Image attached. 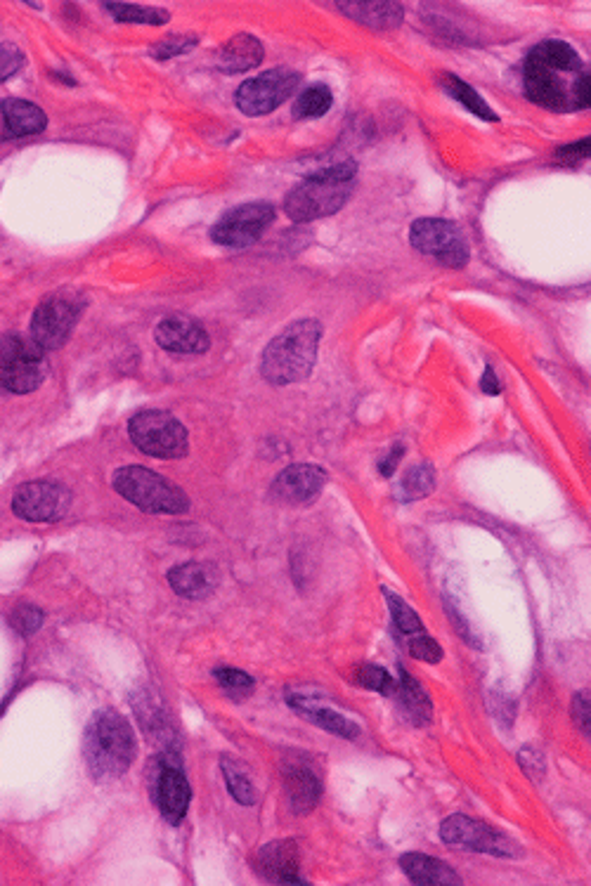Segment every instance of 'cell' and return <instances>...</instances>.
<instances>
[{"instance_id": "19", "label": "cell", "mask_w": 591, "mask_h": 886, "mask_svg": "<svg viewBox=\"0 0 591 886\" xmlns=\"http://www.w3.org/2000/svg\"><path fill=\"white\" fill-rule=\"evenodd\" d=\"M263 62V45L256 36L239 34L218 50L216 64L225 74H242Z\"/></svg>"}, {"instance_id": "4", "label": "cell", "mask_w": 591, "mask_h": 886, "mask_svg": "<svg viewBox=\"0 0 591 886\" xmlns=\"http://www.w3.org/2000/svg\"><path fill=\"white\" fill-rule=\"evenodd\" d=\"M322 327L315 319H301L289 324L282 334L272 338L261 360L263 379L272 386H289L305 381L315 367Z\"/></svg>"}, {"instance_id": "16", "label": "cell", "mask_w": 591, "mask_h": 886, "mask_svg": "<svg viewBox=\"0 0 591 886\" xmlns=\"http://www.w3.org/2000/svg\"><path fill=\"white\" fill-rule=\"evenodd\" d=\"M327 485V473L313 464H294L284 468L272 482V497L284 504H310Z\"/></svg>"}, {"instance_id": "3", "label": "cell", "mask_w": 591, "mask_h": 886, "mask_svg": "<svg viewBox=\"0 0 591 886\" xmlns=\"http://www.w3.org/2000/svg\"><path fill=\"white\" fill-rule=\"evenodd\" d=\"M355 175L357 164L350 159L308 175L301 185H296L287 194L284 213L296 223H310V220L334 216L336 211L346 206L348 197L353 194Z\"/></svg>"}, {"instance_id": "7", "label": "cell", "mask_w": 591, "mask_h": 886, "mask_svg": "<svg viewBox=\"0 0 591 886\" xmlns=\"http://www.w3.org/2000/svg\"><path fill=\"white\" fill-rule=\"evenodd\" d=\"M128 435L142 454L154 459H180L190 452L185 426L164 409H145L128 423Z\"/></svg>"}, {"instance_id": "10", "label": "cell", "mask_w": 591, "mask_h": 886, "mask_svg": "<svg viewBox=\"0 0 591 886\" xmlns=\"http://www.w3.org/2000/svg\"><path fill=\"white\" fill-rule=\"evenodd\" d=\"M440 837H443L445 844L457 846V849L487 853V856L497 858H518L523 853L521 846L511 837H506L504 832L466 816L447 818L440 827Z\"/></svg>"}, {"instance_id": "39", "label": "cell", "mask_w": 591, "mask_h": 886, "mask_svg": "<svg viewBox=\"0 0 591 886\" xmlns=\"http://www.w3.org/2000/svg\"><path fill=\"white\" fill-rule=\"evenodd\" d=\"M575 719L580 728L589 735V693H580L575 697Z\"/></svg>"}, {"instance_id": "27", "label": "cell", "mask_w": 591, "mask_h": 886, "mask_svg": "<svg viewBox=\"0 0 591 886\" xmlns=\"http://www.w3.org/2000/svg\"><path fill=\"white\" fill-rule=\"evenodd\" d=\"M443 88L447 90V93H450L454 100L457 102H461L464 104L466 109H469V112H473L476 116H480V119H485V121H497V114L492 112L490 109V104H487L483 97H480L476 90H473L469 83H464L461 81L459 76H452V74H445L443 76Z\"/></svg>"}, {"instance_id": "23", "label": "cell", "mask_w": 591, "mask_h": 886, "mask_svg": "<svg viewBox=\"0 0 591 886\" xmlns=\"http://www.w3.org/2000/svg\"><path fill=\"white\" fill-rule=\"evenodd\" d=\"M289 705L294 707L296 714H301L303 719L313 721L315 726L324 728V731H327V733L339 735V738L353 740V738H357V733H360L357 723L348 721L346 716L339 714V712H334V709L315 705V702L305 700V697H289Z\"/></svg>"}, {"instance_id": "2", "label": "cell", "mask_w": 591, "mask_h": 886, "mask_svg": "<svg viewBox=\"0 0 591 886\" xmlns=\"http://www.w3.org/2000/svg\"><path fill=\"white\" fill-rule=\"evenodd\" d=\"M135 752L138 745L126 716L114 709H100L90 719L83 735V757L97 783H112L121 778L133 766Z\"/></svg>"}, {"instance_id": "22", "label": "cell", "mask_w": 591, "mask_h": 886, "mask_svg": "<svg viewBox=\"0 0 591 886\" xmlns=\"http://www.w3.org/2000/svg\"><path fill=\"white\" fill-rule=\"evenodd\" d=\"M284 778H287L291 811L294 813L313 811L317 801L322 797L320 778H317V775L305 764H289L284 768Z\"/></svg>"}, {"instance_id": "11", "label": "cell", "mask_w": 591, "mask_h": 886, "mask_svg": "<svg viewBox=\"0 0 591 886\" xmlns=\"http://www.w3.org/2000/svg\"><path fill=\"white\" fill-rule=\"evenodd\" d=\"M301 76L287 67H277L246 81L237 90V107L246 116H265L275 112L296 93Z\"/></svg>"}, {"instance_id": "17", "label": "cell", "mask_w": 591, "mask_h": 886, "mask_svg": "<svg viewBox=\"0 0 591 886\" xmlns=\"http://www.w3.org/2000/svg\"><path fill=\"white\" fill-rule=\"evenodd\" d=\"M256 870L265 882L303 884L298 872V846L294 842H272L256 856Z\"/></svg>"}, {"instance_id": "35", "label": "cell", "mask_w": 591, "mask_h": 886, "mask_svg": "<svg viewBox=\"0 0 591 886\" xmlns=\"http://www.w3.org/2000/svg\"><path fill=\"white\" fill-rule=\"evenodd\" d=\"M10 622L19 634L31 636L43 624V612L34 608V605H19V608L10 615Z\"/></svg>"}, {"instance_id": "36", "label": "cell", "mask_w": 591, "mask_h": 886, "mask_svg": "<svg viewBox=\"0 0 591 886\" xmlns=\"http://www.w3.org/2000/svg\"><path fill=\"white\" fill-rule=\"evenodd\" d=\"M409 653H412L414 660H421V662H428V664H438L440 660H443V648H440L433 638H428L424 634L414 636V641L409 643Z\"/></svg>"}, {"instance_id": "12", "label": "cell", "mask_w": 591, "mask_h": 886, "mask_svg": "<svg viewBox=\"0 0 591 886\" xmlns=\"http://www.w3.org/2000/svg\"><path fill=\"white\" fill-rule=\"evenodd\" d=\"M69 506L71 492L55 480L24 482L12 497V511L27 523H57L67 516Z\"/></svg>"}, {"instance_id": "21", "label": "cell", "mask_w": 591, "mask_h": 886, "mask_svg": "<svg viewBox=\"0 0 591 886\" xmlns=\"http://www.w3.org/2000/svg\"><path fill=\"white\" fill-rule=\"evenodd\" d=\"M0 112H3L5 126L12 138H29V135L43 133L48 126V116L38 104L29 100H17V97H8L0 104Z\"/></svg>"}, {"instance_id": "29", "label": "cell", "mask_w": 591, "mask_h": 886, "mask_svg": "<svg viewBox=\"0 0 591 886\" xmlns=\"http://www.w3.org/2000/svg\"><path fill=\"white\" fill-rule=\"evenodd\" d=\"M105 8L109 10V15L119 22H128V24H168L171 22V15L161 8H145V5H128V3H107Z\"/></svg>"}, {"instance_id": "38", "label": "cell", "mask_w": 591, "mask_h": 886, "mask_svg": "<svg viewBox=\"0 0 591 886\" xmlns=\"http://www.w3.org/2000/svg\"><path fill=\"white\" fill-rule=\"evenodd\" d=\"M521 766H523V771H525V775H528L530 780H535V783H542V778H544V759H542V754L539 752H535V749L532 747H525L523 752H521Z\"/></svg>"}, {"instance_id": "32", "label": "cell", "mask_w": 591, "mask_h": 886, "mask_svg": "<svg viewBox=\"0 0 591 886\" xmlns=\"http://www.w3.org/2000/svg\"><path fill=\"white\" fill-rule=\"evenodd\" d=\"M357 683L381 695H395V690H398V681L386 669L374 667V664H365V667L357 669Z\"/></svg>"}, {"instance_id": "1", "label": "cell", "mask_w": 591, "mask_h": 886, "mask_svg": "<svg viewBox=\"0 0 591 886\" xmlns=\"http://www.w3.org/2000/svg\"><path fill=\"white\" fill-rule=\"evenodd\" d=\"M523 86L530 102L554 112L589 107V71L563 41H544L532 48L523 67Z\"/></svg>"}, {"instance_id": "15", "label": "cell", "mask_w": 591, "mask_h": 886, "mask_svg": "<svg viewBox=\"0 0 591 886\" xmlns=\"http://www.w3.org/2000/svg\"><path fill=\"white\" fill-rule=\"evenodd\" d=\"M154 338L168 353L204 355L211 348V338L197 319L185 315H171L161 319L154 329Z\"/></svg>"}, {"instance_id": "26", "label": "cell", "mask_w": 591, "mask_h": 886, "mask_svg": "<svg viewBox=\"0 0 591 886\" xmlns=\"http://www.w3.org/2000/svg\"><path fill=\"white\" fill-rule=\"evenodd\" d=\"M334 104V95H331L329 86L324 83H315V86L305 88L294 104V119H320L331 109Z\"/></svg>"}, {"instance_id": "31", "label": "cell", "mask_w": 591, "mask_h": 886, "mask_svg": "<svg viewBox=\"0 0 591 886\" xmlns=\"http://www.w3.org/2000/svg\"><path fill=\"white\" fill-rule=\"evenodd\" d=\"M386 596H388V608H391V612H393L395 627H398L402 634H407V636L424 634V624H421L417 612L409 608V605L402 601L400 596L388 594V591H386Z\"/></svg>"}, {"instance_id": "13", "label": "cell", "mask_w": 591, "mask_h": 886, "mask_svg": "<svg viewBox=\"0 0 591 886\" xmlns=\"http://www.w3.org/2000/svg\"><path fill=\"white\" fill-rule=\"evenodd\" d=\"M275 220V208L270 204H244L227 211L216 225L211 227V239L227 249H246L263 237Z\"/></svg>"}, {"instance_id": "5", "label": "cell", "mask_w": 591, "mask_h": 886, "mask_svg": "<svg viewBox=\"0 0 591 886\" xmlns=\"http://www.w3.org/2000/svg\"><path fill=\"white\" fill-rule=\"evenodd\" d=\"M114 490L123 499L131 501L145 513H161V516H178L190 508V499L180 487L168 482L164 475L149 471L142 466H123L112 478Z\"/></svg>"}, {"instance_id": "24", "label": "cell", "mask_w": 591, "mask_h": 886, "mask_svg": "<svg viewBox=\"0 0 591 886\" xmlns=\"http://www.w3.org/2000/svg\"><path fill=\"white\" fill-rule=\"evenodd\" d=\"M339 10L372 29H395L405 15L400 3H339Z\"/></svg>"}, {"instance_id": "37", "label": "cell", "mask_w": 591, "mask_h": 886, "mask_svg": "<svg viewBox=\"0 0 591 886\" xmlns=\"http://www.w3.org/2000/svg\"><path fill=\"white\" fill-rule=\"evenodd\" d=\"M24 55L15 43H3L0 45V81H8L10 76H15L22 69Z\"/></svg>"}, {"instance_id": "20", "label": "cell", "mask_w": 591, "mask_h": 886, "mask_svg": "<svg viewBox=\"0 0 591 886\" xmlns=\"http://www.w3.org/2000/svg\"><path fill=\"white\" fill-rule=\"evenodd\" d=\"M400 868L414 884L421 886H452L461 884L457 872L450 865L438 861V858L426 856V853H405L400 858Z\"/></svg>"}, {"instance_id": "9", "label": "cell", "mask_w": 591, "mask_h": 886, "mask_svg": "<svg viewBox=\"0 0 591 886\" xmlns=\"http://www.w3.org/2000/svg\"><path fill=\"white\" fill-rule=\"evenodd\" d=\"M412 246L424 256L438 260L445 267H464L469 263V244L464 232L450 220L421 218L409 230Z\"/></svg>"}, {"instance_id": "30", "label": "cell", "mask_w": 591, "mask_h": 886, "mask_svg": "<svg viewBox=\"0 0 591 886\" xmlns=\"http://www.w3.org/2000/svg\"><path fill=\"white\" fill-rule=\"evenodd\" d=\"M435 487V471L433 466L419 464L412 466L405 473V478L400 480V497L405 501H417L421 497H428Z\"/></svg>"}, {"instance_id": "25", "label": "cell", "mask_w": 591, "mask_h": 886, "mask_svg": "<svg viewBox=\"0 0 591 886\" xmlns=\"http://www.w3.org/2000/svg\"><path fill=\"white\" fill-rule=\"evenodd\" d=\"M395 695L400 697L402 712L412 719V723L421 726V723L431 721V714H433L431 700H428L426 690L421 688L405 669H400V681H398V690H395Z\"/></svg>"}, {"instance_id": "14", "label": "cell", "mask_w": 591, "mask_h": 886, "mask_svg": "<svg viewBox=\"0 0 591 886\" xmlns=\"http://www.w3.org/2000/svg\"><path fill=\"white\" fill-rule=\"evenodd\" d=\"M152 790L161 816L171 825H180V820L187 816L192 799L190 783H187L183 768L175 764V761H161Z\"/></svg>"}, {"instance_id": "34", "label": "cell", "mask_w": 591, "mask_h": 886, "mask_svg": "<svg viewBox=\"0 0 591 886\" xmlns=\"http://www.w3.org/2000/svg\"><path fill=\"white\" fill-rule=\"evenodd\" d=\"M194 45H197V36H168L164 41L154 43L149 55L157 57V60H171V57L183 55V52H190Z\"/></svg>"}, {"instance_id": "28", "label": "cell", "mask_w": 591, "mask_h": 886, "mask_svg": "<svg viewBox=\"0 0 591 886\" xmlns=\"http://www.w3.org/2000/svg\"><path fill=\"white\" fill-rule=\"evenodd\" d=\"M220 768H223L227 790H230L232 797H235L242 806H253V801H256V790H253L251 778L246 775L242 764L232 757H223L220 759Z\"/></svg>"}, {"instance_id": "8", "label": "cell", "mask_w": 591, "mask_h": 886, "mask_svg": "<svg viewBox=\"0 0 591 886\" xmlns=\"http://www.w3.org/2000/svg\"><path fill=\"white\" fill-rule=\"evenodd\" d=\"M86 296L79 291H57L38 305L31 317V338L43 350H60L86 310Z\"/></svg>"}, {"instance_id": "33", "label": "cell", "mask_w": 591, "mask_h": 886, "mask_svg": "<svg viewBox=\"0 0 591 886\" xmlns=\"http://www.w3.org/2000/svg\"><path fill=\"white\" fill-rule=\"evenodd\" d=\"M213 676H216L220 688H223L227 695L237 697V700H242V697L253 693V679L251 676H246L244 671L232 667H220L213 671Z\"/></svg>"}, {"instance_id": "41", "label": "cell", "mask_w": 591, "mask_h": 886, "mask_svg": "<svg viewBox=\"0 0 591 886\" xmlns=\"http://www.w3.org/2000/svg\"><path fill=\"white\" fill-rule=\"evenodd\" d=\"M480 386H483V390H485L487 395H497V393H499V381H497L495 369H492V367H487V369H485L483 381H480Z\"/></svg>"}, {"instance_id": "40", "label": "cell", "mask_w": 591, "mask_h": 886, "mask_svg": "<svg viewBox=\"0 0 591 886\" xmlns=\"http://www.w3.org/2000/svg\"><path fill=\"white\" fill-rule=\"evenodd\" d=\"M402 454H405V447H393L391 449V454L386 456V459L381 461L379 464V471H381V475H386V478H391V475L395 473V468H398V461L402 459Z\"/></svg>"}, {"instance_id": "6", "label": "cell", "mask_w": 591, "mask_h": 886, "mask_svg": "<svg viewBox=\"0 0 591 886\" xmlns=\"http://www.w3.org/2000/svg\"><path fill=\"white\" fill-rule=\"evenodd\" d=\"M45 350L31 336L8 334L0 338V383L10 393L27 395L45 381Z\"/></svg>"}, {"instance_id": "18", "label": "cell", "mask_w": 591, "mask_h": 886, "mask_svg": "<svg viewBox=\"0 0 591 886\" xmlns=\"http://www.w3.org/2000/svg\"><path fill=\"white\" fill-rule=\"evenodd\" d=\"M168 584L183 598L201 601L209 598L218 586V572L204 563H185L168 572Z\"/></svg>"}]
</instances>
